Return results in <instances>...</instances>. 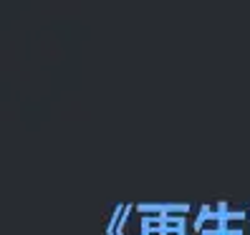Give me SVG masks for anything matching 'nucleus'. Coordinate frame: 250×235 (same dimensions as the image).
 <instances>
[{"label":"nucleus","instance_id":"20e7f679","mask_svg":"<svg viewBox=\"0 0 250 235\" xmlns=\"http://www.w3.org/2000/svg\"><path fill=\"white\" fill-rule=\"evenodd\" d=\"M215 210H217V213H223V215L230 213V210H228V202H217V205H215Z\"/></svg>","mask_w":250,"mask_h":235},{"label":"nucleus","instance_id":"f257e3e1","mask_svg":"<svg viewBox=\"0 0 250 235\" xmlns=\"http://www.w3.org/2000/svg\"><path fill=\"white\" fill-rule=\"evenodd\" d=\"M185 228H187L185 215H167L165 225H162V233L165 235H185Z\"/></svg>","mask_w":250,"mask_h":235},{"label":"nucleus","instance_id":"423d86ee","mask_svg":"<svg viewBox=\"0 0 250 235\" xmlns=\"http://www.w3.org/2000/svg\"><path fill=\"white\" fill-rule=\"evenodd\" d=\"M116 235H124V233H122V230H116Z\"/></svg>","mask_w":250,"mask_h":235},{"label":"nucleus","instance_id":"f03ea898","mask_svg":"<svg viewBox=\"0 0 250 235\" xmlns=\"http://www.w3.org/2000/svg\"><path fill=\"white\" fill-rule=\"evenodd\" d=\"M212 213H215V208H210V205H202V208H200V215H197V220H195V230H197V233L210 223Z\"/></svg>","mask_w":250,"mask_h":235},{"label":"nucleus","instance_id":"7ed1b4c3","mask_svg":"<svg viewBox=\"0 0 250 235\" xmlns=\"http://www.w3.org/2000/svg\"><path fill=\"white\" fill-rule=\"evenodd\" d=\"M137 210L144 215H162V202H139Z\"/></svg>","mask_w":250,"mask_h":235},{"label":"nucleus","instance_id":"39448f33","mask_svg":"<svg viewBox=\"0 0 250 235\" xmlns=\"http://www.w3.org/2000/svg\"><path fill=\"white\" fill-rule=\"evenodd\" d=\"M225 235H245V233H243V230H238V228H228V230H225Z\"/></svg>","mask_w":250,"mask_h":235}]
</instances>
